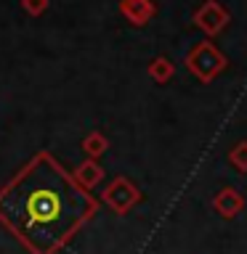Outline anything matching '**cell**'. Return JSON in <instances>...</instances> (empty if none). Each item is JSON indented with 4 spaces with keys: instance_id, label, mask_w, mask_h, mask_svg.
<instances>
[{
    "instance_id": "obj_6",
    "label": "cell",
    "mask_w": 247,
    "mask_h": 254,
    "mask_svg": "<svg viewBox=\"0 0 247 254\" xmlns=\"http://www.w3.org/2000/svg\"><path fill=\"white\" fill-rule=\"evenodd\" d=\"M125 13L130 16V21L143 24L146 19H151V13H154V5H151L149 0H127V3H125Z\"/></svg>"
},
{
    "instance_id": "obj_3",
    "label": "cell",
    "mask_w": 247,
    "mask_h": 254,
    "mask_svg": "<svg viewBox=\"0 0 247 254\" xmlns=\"http://www.w3.org/2000/svg\"><path fill=\"white\" fill-rule=\"evenodd\" d=\"M191 21H194V27L202 29L207 37H215V35H221V32L229 27L231 13L218 3V0H205V3L194 11Z\"/></svg>"
},
{
    "instance_id": "obj_5",
    "label": "cell",
    "mask_w": 247,
    "mask_h": 254,
    "mask_svg": "<svg viewBox=\"0 0 247 254\" xmlns=\"http://www.w3.org/2000/svg\"><path fill=\"white\" fill-rule=\"evenodd\" d=\"M138 198H141V193L127 180H117L115 186L107 190V201L112 204V209H117V212H127Z\"/></svg>"
},
{
    "instance_id": "obj_8",
    "label": "cell",
    "mask_w": 247,
    "mask_h": 254,
    "mask_svg": "<svg viewBox=\"0 0 247 254\" xmlns=\"http://www.w3.org/2000/svg\"><path fill=\"white\" fill-rule=\"evenodd\" d=\"M151 77L157 79V82H167V79L173 77V64L167 61V59H157L154 64H151Z\"/></svg>"
},
{
    "instance_id": "obj_7",
    "label": "cell",
    "mask_w": 247,
    "mask_h": 254,
    "mask_svg": "<svg viewBox=\"0 0 247 254\" xmlns=\"http://www.w3.org/2000/svg\"><path fill=\"white\" fill-rule=\"evenodd\" d=\"M229 164L234 167L237 172H247V140H239L229 148Z\"/></svg>"
},
{
    "instance_id": "obj_1",
    "label": "cell",
    "mask_w": 247,
    "mask_h": 254,
    "mask_svg": "<svg viewBox=\"0 0 247 254\" xmlns=\"http://www.w3.org/2000/svg\"><path fill=\"white\" fill-rule=\"evenodd\" d=\"M13 212L21 220V230L37 236H53L61 241L85 214H91V201L77 193V188L61 175L53 180H27L19 188Z\"/></svg>"
},
{
    "instance_id": "obj_2",
    "label": "cell",
    "mask_w": 247,
    "mask_h": 254,
    "mask_svg": "<svg viewBox=\"0 0 247 254\" xmlns=\"http://www.w3.org/2000/svg\"><path fill=\"white\" fill-rule=\"evenodd\" d=\"M186 66H189V71L199 79V82H213V79H218L223 71H226L229 59L218 51V45H215V43L202 40V43H197L189 51Z\"/></svg>"
},
{
    "instance_id": "obj_4",
    "label": "cell",
    "mask_w": 247,
    "mask_h": 254,
    "mask_svg": "<svg viewBox=\"0 0 247 254\" xmlns=\"http://www.w3.org/2000/svg\"><path fill=\"white\" fill-rule=\"evenodd\" d=\"M213 209L218 212L223 220H234V217H239V212L245 209V196L239 193L237 188L226 186L213 196Z\"/></svg>"
}]
</instances>
